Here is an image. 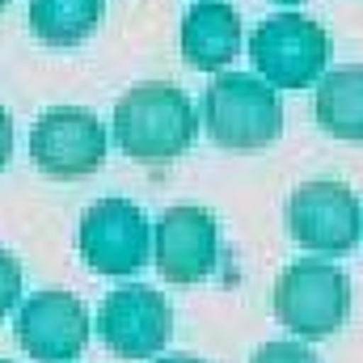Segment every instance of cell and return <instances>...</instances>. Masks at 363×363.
Instances as JSON below:
<instances>
[{"mask_svg":"<svg viewBox=\"0 0 363 363\" xmlns=\"http://www.w3.org/2000/svg\"><path fill=\"white\" fill-rule=\"evenodd\" d=\"M199 118L190 97L169 81H140L114 106V144L135 165H174L194 144Z\"/></svg>","mask_w":363,"mask_h":363,"instance_id":"6da1fadb","label":"cell"},{"mask_svg":"<svg viewBox=\"0 0 363 363\" xmlns=\"http://www.w3.org/2000/svg\"><path fill=\"white\" fill-rule=\"evenodd\" d=\"M203 127L211 144L228 152H254L279 140L283 106L279 93L250 72H220L203 89Z\"/></svg>","mask_w":363,"mask_h":363,"instance_id":"7a4b0ae2","label":"cell"},{"mask_svg":"<svg viewBox=\"0 0 363 363\" xmlns=\"http://www.w3.org/2000/svg\"><path fill=\"white\" fill-rule=\"evenodd\" d=\"M351 313V279L334 262H291L274 279V317L296 338H330Z\"/></svg>","mask_w":363,"mask_h":363,"instance_id":"3957f363","label":"cell"},{"mask_svg":"<svg viewBox=\"0 0 363 363\" xmlns=\"http://www.w3.org/2000/svg\"><path fill=\"white\" fill-rule=\"evenodd\" d=\"M250 60L271 89H308L330 64V34L304 13H271L250 34Z\"/></svg>","mask_w":363,"mask_h":363,"instance_id":"277c9868","label":"cell"},{"mask_svg":"<svg viewBox=\"0 0 363 363\" xmlns=\"http://www.w3.org/2000/svg\"><path fill=\"white\" fill-rule=\"evenodd\" d=\"M110 148V135L101 127V118L81 106H55L47 114H38V123L30 127V161L38 174L55 182H77L101 169Z\"/></svg>","mask_w":363,"mask_h":363,"instance_id":"5b68a950","label":"cell"},{"mask_svg":"<svg viewBox=\"0 0 363 363\" xmlns=\"http://www.w3.org/2000/svg\"><path fill=\"white\" fill-rule=\"evenodd\" d=\"M287 228L296 245H304L308 254H321V258L351 254L363 233L359 199L342 182H304L287 203Z\"/></svg>","mask_w":363,"mask_h":363,"instance_id":"8992f818","label":"cell"},{"mask_svg":"<svg viewBox=\"0 0 363 363\" xmlns=\"http://www.w3.org/2000/svg\"><path fill=\"white\" fill-rule=\"evenodd\" d=\"M148 241H152L148 216L131 199H97L77 228L81 258L97 274H110V279L148 267Z\"/></svg>","mask_w":363,"mask_h":363,"instance_id":"52a82bcc","label":"cell"},{"mask_svg":"<svg viewBox=\"0 0 363 363\" xmlns=\"http://www.w3.org/2000/svg\"><path fill=\"white\" fill-rule=\"evenodd\" d=\"M97 334L118 359H148L165 351L174 334V308L161 291L144 283H127L110 291L97 308Z\"/></svg>","mask_w":363,"mask_h":363,"instance_id":"ba28073f","label":"cell"},{"mask_svg":"<svg viewBox=\"0 0 363 363\" xmlns=\"http://www.w3.org/2000/svg\"><path fill=\"white\" fill-rule=\"evenodd\" d=\"M89 308L64 287L34 291L17 313V342L34 363H72L89 342Z\"/></svg>","mask_w":363,"mask_h":363,"instance_id":"9c48e42d","label":"cell"},{"mask_svg":"<svg viewBox=\"0 0 363 363\" xmlns=\"http://www.w3.org/2000/svg\"><path fill=\"white\" fill-rule=\"evenodd\" d=\"M216 258H220V228H216L211 211L182 203L157 220L152 262L165 283H203L216 271Z\"/></svg>","mask_w":363,"mask_h":363,"instance_id":"30bf717a","label":"cell"},{"mask_svg":"<svg viewBox=\"0 0 363 363\" xmlns=\"http://www.w3.org/2000/svg\"><path fill=\"white\" fill-rule=\"evenodd\" d=\"M241 17L224 0H199L182 17V55L199 72H220L241 55Z\"/></svg>","mask_w":363,"mask_h":363,"instance_id":"8fae6325","label":"cell"},{"mask_svg":"<svg viewBox=\"0 0 363 363\" xmlns=\"http://www.w3.org/2000/svg\"><path fill=\"white\" fill-rule=\"evenodd\" d=\"M317 123L334 140L363 144V64H347L321 77L317 85Z\"/></svg>","mask_w":363,"mask_h":363,"instance_id":"7c38bea8","label":"cell"},{"mask_svg":"<svg viewBox=\"0 0 363 363\" xmlns=\"http://www.w3.org/2000/svg\"><path fill=\"white\" fill-rule=\"evenodd\" d=\"M106 0H30V30L47 47H77L101 21Z\"/></svg>","mask_w":363,"mask_h":363,"instance_id":"4fadbf2b","label":"cell"},{"mask_svg":"<svg viewBox=\"0 0 363 363\" xmlns=\"http://www.w3.org/2000/svg\"><path fill=\"white\" fill-rule=\"evenodd\" d=\"M17 300H21V262L9 250H0V317H9Z\"/></svg>","mask_w":363,"mask_h":363,"instance_id":"5bb4252c","label":"cell"},{"mask_svg":"<svg viewBox=\"0 0 363 363\" xmlns=\"http://www.w3.org/2000/svg\"><path fill=\"white\" fill-rule=\"evenodd\" d=\"M250 363H321V359L300 342H267Z\"/></svg>","mask_w":363,"mask_h":363,"instance_id":"9a60e30c","label":"cell"},{"mask_svg":"<svg viewBox=\"0 0 363 363\" xmlns=\"http://www.w3.org/2000/svg\"><path fill=\"white\" fill-rule=\"evenodd\" d=\"M9 157H13V118H9V110L0 106V169L9 165Z\"/></svg>","mask_w":363,"mask_h":363,"instance_id":"2e32d148","label":"cell"},{"mask_svg":"<svg viewBox=\"0 0 363 363\" xmlns=\"http://www.w3.org/2000/svg\"><path fill=\"white\" fill-rule=\"evenodd\" d=\"M157 363H203V359H194V355H169V359H157Z\"/></svg>","mask_w":363,"mask_h":363,"instance_id":"e0dca14e","label":"cell"},{"mask_svg":"<svg viewBox=\"0 0 363 363\" xmlns=\"http://www.w3.org/2000/svg\"><path fill=\"white\" fill-rule=\"evenodd\" d=\"M274 4H300V0H274Z\"/></svg>","mask_w":363,"mask_h":363,"instance_id":"ac0fdd59","label":"cell"},{"mask_svg":"<svg viewBox=\"0 0 363 363\" xmlns=\"http://www.w3.org/2000/svg\"><path fill=\"white\" fill-rule=\"evenodd\" d=\"M4 4H9V0H0V13H4Z\"/></svg>","mask_w":363,"mask_h":363,"instance_id":"d6986e66","label":"cell"}]
</instances>
